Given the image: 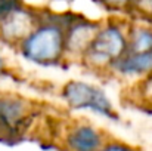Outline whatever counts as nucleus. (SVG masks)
Masks as SVG:
<instances>
[{
	"instance_id": "obj_9",
	"label": "nucleus",
	"mask_w": 152,
	"mask_h": 151,
	"mask_svg": "<svg viewBox=\"0 0 152 151\" xmlns=\"http://www.w3.org/2000/svg\"><path fill=\"white\" fill-rule=\"evenodd\" d=\"M146 52H152V28L145 25H137L132 28L129 34L127 53H146Z\"/></svg>"
},
{
	"instance_id": "obj_1",
	"label": "nucleus",
	"mask_w": 152,
	"mask_h": 151,
	"mask_svg": "<svg viewBox=\"0 0 152 151\" xmlns=\"http://www.w3.org/2000/svg\"><path fill=\"white\" fill-rule=\"evenodd\" d=\"M22 55L37 64L58 62L65 53V30L58 22H43L21 43Z\"/></svg>"
},
{
	"instance_id": "obj_6",
	"label": "nucleus",
	"mask_w": 152,
	"mask_h": 151,
	"mask_svg": "<svg viewBox=\"0 0 152 151\" xmlns=\"http://www.w3.org/2000/svg\"><path fill=\"white\" fill-rule=\"evenodd\" d=\"M28 107L22 99L1 96L0 98V133H15L25 123Z\"/></svg>"
},
{
	"instance_id": "obj_5",
	"label": "nucleus",
	"mask_w": 152,
	"mask_h": 151,
	"mask_svg": "<svg viewBox=\"0 0 152 151\" xmlns=\"http://www.w3.org/2000/svg\"><path fill=\"white\" fill-rule=\"evenodd\" d=\"M99 30L101 27L96 22L84 19L74 21L65 31V52L84 56L96 39Z\"/></svg>"
},
{
	"instance_id": "obj_4",
	"label": "nucleus",
	"mask_w": 152,
	"mask_h": 151,
	"mask_svg": "<svg viewBox=\"0 0 152 151\" xmlns=\"http://www.w3.org/2000/svg\"><path fill=\"white\" fill-rule=\"evenodd\" d=\"M37 25L33 12L16 6L0 18V39L9 43H22Z\"/></svg>"
},
{
	"instance_id": "obj_10",
	"label": "nucleus",
	"mask_w": 152,
	"mask_h": 151,
	"mask_svg": "<svg viewBox=\"0 0 152 151\" xmlns=\"http://www.w3.org/2000/svg\"><path fill=\"white\" fill-rule=\"evenodd\" d=\"M132 6L142 13L152 16V0H132Z\"/></svg>"
},
{
	"instance_id": "obj_8",
	"label": "nucleus",
	"mask_w": 152,
	"mask_h": 151,
	"mask_svg": "<svg viewBox=\"0 0 152 151\" xmlns=\"http://www.w3.org/2000/svg\"><path fill=\"white\" fill-rule=\"evenodd\" d=\"M112 68L124 76H149L152 74V52L126 53Z\"/></svg>"
},
{
	"instance_id": "obj_2",
	"label": "nucleus",
	"mask_w": 152,
	"mask_h": 151,
	"mask_svg": "<svg viewBox=\"0 0 152 151\" xmlns=\"http://www.w3.org/2000/svg\"><path fill=\"white\" fill-rule=\"evenodd\" d=\"M129 49V36L117 24H108L99 30L92 46L84 53V59L95 68L114 67Z\"/></svg>"
},
{
	"instance_id": "obj_3",
	"label": "nucleus",
	"mask_w": 152,
	"mask_h": 151,
	"mask_svg": "<svg viewBox=\"0 0 152 151\" xmlns=\"http://www.w3.org/2000/svg\"><path fill=\"white\" fill-rule=\"evenodd\" d=\"M62 95L72 108H87L99 113L105 117L115 119V113L111 101L96 86H92L84 82L72 80L65 85Z\"/></svg>"
},
{
	"instance_id": "obj_11",
	"label": "nucleus",
	"mask_w": 152,
	"mask_h": 151,
	"mask_svg": "<svg viewBox=\"0 0 152 151\" xmlns=\"http://www.w3.org/2000/svg\"><path fill=\"white\" fill-rule=\"evenodd\" d=\"M140 92H142L143 99L152 105V74H149L145 79V82L142 83V91Z\"/></svg>"
},
{
	"instance_id": "obj_12",
	"label": "nucleus",
	"mask_w": 152,
	"mask_h": 151,
	"mask_svg": "<svg viewBox=\"0 0 152 151\" xmlns=\"http://www.w3.org/2000/svg\"><path fill=\"white\" fill-rule=\"evenodd\" d=\"M99 151H136V150L132 148L127 144H123V142H109V144L103 145Z\"/></svg>"
},
{
	"instance_id": "obj_7",
	"label": "nucleus",
	"mask_w": 152,
	"mask_h": 151,
	"mask_svg": "<svg viewBox=\"0 0 152 151\" xmlns=\"http://www.w3.org/2000/svg\"><path fill=\"white\" fill-rule=\"evenodd\" d=\"M65 142L69 151H99L103 147L99 130L89 124L74 126L66 135Z\"/></svg>"
},
{
	"instance_id": "obj_14",
	"label": "nucleus",
	"mask_w": 152,
	"mask_h": 151,
	"mask_svg": "<svg viewBox=\"0 0 152 151\" xmlns=\"http://www.w3.org/2000/svg\"><path fill=\"white\" fill-rule=\"evenodd\" d=\"M3 68H4V62H3V59H1V56H0V74L3 73Z\"/></svg>"
},
{
	"instance_id": "obj_13",
	"label": "nucleus",
	"mask_w": 152,
	"mask_h": 151,
	"mask_svg": "<svg viewBox=\"0 0 152 151\" xmlns=\"http://www.w3.org/2000/svg\"><path fill=\"white\" fill-rule=\"evenodd\" d=\"M111 9H124L127 6H132V0H101Z\"/></svg>"
}]
</instances>
